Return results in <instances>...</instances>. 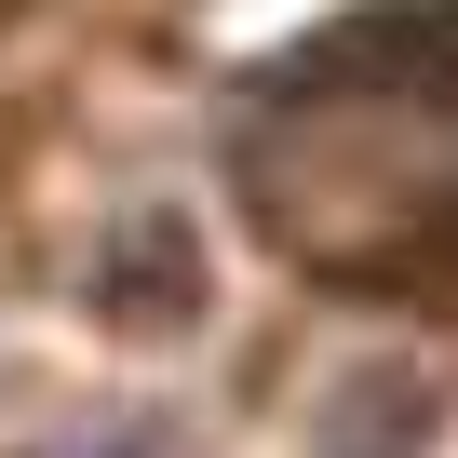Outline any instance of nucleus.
Instances as JSON below:
<instances>
[{"instance_id": "1", "label": "nucleus", "mask_w": 458, "mask_h": 458, "mask_svg": "<svg viewBox=\"0 0 458 458\" xmlns=\"http://www.w3.org/2000/svg\"><path fill=\"white\" fill-rule=\"evenodd\" d=\"M229 202L243 229L351 297H445L458 284V0L297 41L229 108Z\"/></svg>"}]
</instances>
